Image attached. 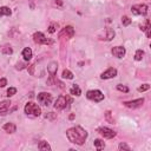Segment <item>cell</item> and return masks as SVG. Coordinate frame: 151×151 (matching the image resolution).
<instances>
[{
    "label": "cell",
    "instance_id": "1",
    "mask_svg": "<svg viewBox=\"0 0 151 151\" xmlns=\"http://www.w3.org/2000/svg\"><path fill=\"white\" fill-rule=\"evenodd\" d=\"M67 139L77 145H83L87 138V132L81 126H73L66 131Z\"/></svg>",
    "mask_w": 151,
    "mask_h": 151
},
{
    "label": "cell",
    "instance_id": "2",
    "mask_svg": "<svg viewBox=\"0 0 151 151\" xmlns=\"http://www.w3.org/2000/svg\"><path fill=\"white\" fill-rule=\"evenodd\" d=\"M24 110H25V113H26V114L33 116V117H39L40 113H41L40 107H39L37 104L32 103V101H28V103L25 105V109H24Z\"/></svg>",
    "mask_w": 151,
    "mask_h": 151
},
{
    "label": "cell",
    "instance_id": "3",
    "mask_svg": "<svg viewBox=\"0 0 151 151\" xmlns=\"http://www.w3.org/2000/svg\"><path fill=\"white\" fill-rule=\"evenodd\" d=\"M67 103H71V99H70L67 96L61 94V96H59V97L57 98L55 104H54V109H55V110H64V109L68 105Z\"/></svg>",
    "mask_w": 151,
    "mask_h": 151
},
{
    "label": "cell",
    "instance_id": "4",
    "mask_svg": "<svg viewBox=\"0 0 151 151\" xmlns=\"http://www.w3.org/2000/svg\"><path fill=\"white\" fill-rule=\"evenodd\" d=\"M86 97H87V99L93 100V101H97V103L98 101H101L104 99V94L99 90H90V91H87Z\"/></svg>",
    "mask_w": 151,
    "mask_h": 151
},
{
    "label": "cell",
    "instance_id": "5",
    "mask_svg": "<svg viewBox=\"0 0 151 151\" xmlns=\"http://www.w3.org/2000/svg\"><path fill=\"white\" fill-rule=\"evenodd\" d=\"M131 12L134 15H145L147 13V6L145 4H138V5H133L131 7Z\"/></svg>",
    "mask_w": 151,
    "mask_h": 151
},
{
    "label": "cell",
    "instance_id": "6",
    "mask_svg": "<svg viewBox=\"0 0 151 151\" xmlns=\"http://www.w3.org/2000/svg\"><path fill=\"white\" fill-rule=\"evenodd\" d=\"M38 101L45 106H48L52 103V94L47 92H40L38 94Z\"/></svg>",
    "mask_w": 151,
    "mask_h": 151
},
{
    "label": "cell",
    "instance_id": "7",
    "mask_svg": "<svg viewBox=\"0 0 151 151\" xmlns=\"http://www.w3.org/2000/svg\"><path fill=\"white\" fill-rule=\"evenodd\" d=\"M98 132L104 137V138H107V139H111L116 136V132L110 129V127H99L98 129Z\"/></svg>",
    "mask_w": 151,
    "mask_h": 151
},
{
    "label": "cell",
    "instance_id": "8",
    "mask_svg": "<svg viewBox=\"0 0 151 151\" xmlns=\"http://www.w3.org/2000/svg\"><path fill=\"white\" fill-rule=\"evenodd\" d=\"M33 40L35 44H50V40L41 33V32H35L33 34Z\"/></svg>",
    "mask_w": 151,
    "mask_h": 151
},
{
    "label": "cell",
    "instance_id": "9",
    "mask_svg": "<svg viewBox=\"0 0 151 151\" xmlns=\"http://www.w3.org/2000/svg\"><path fill=\"white\" fill-rule=\"evenodd\" d=\"M111 53L113 54V57L120 59V58H123V57L125 55L126 50H125V47H123V46H116V47H113V48L111 50Z\"/></svg>",
    "mask_w": 151,
    "mask_h": 151
},
{
    "label": "cell",
    "instance_id": "10",
    "mask_svg": "<svg viewBox=\"0 0 151 151\" xmlns=\"http://www.w3.org/2000/svg\"><path fill=\"white\" fill-rule=\"evenodd\" d=\"M143 103H144V98H139V99H134V100L124 101L123 104H124L126 107H130V109H136V107L142 106V104H143Z\"/></svg>",
    "mask_w": 151,
    "mask_h": 151
},
{
    "label": "cell",
    "instance_id": "11",
    "mask_svg": "<svg viewBox=\"0 0 151 151\" xmlns=\"http://www.w3.org/2000/svg\"><path fill=\"white\" fill-rule=\"evenodd\" d=\"M116 76H117V70L113 67H110L100 74V78L101 79H111V78H114Z\"/></svg>",
    "mask_w": 151,
    "mask_h": 151
},
{
    "label": "cell",
    "instance_id": "12",
    "mask_svg": "<svg viewBox=\"0 0 151 151\" xmlns=\"http://www.w3.org/2000/svg\"><path fill=\"white\" fill-rule=\"evenodd\" d=\"M9 106H11V101L9 100H4V101H0V114L4 116L8 112L9 110Z\"/></svg>",
    "mask_w": 151,
    "mask_h": 151
},
{
    "label": "cell",
    "instance_id": "13",
    "mask_svg": "<svg viewBox=\"0 0 151 151\" xmlns=\"http://www.w3.org/2000/svg\"><path fill=\"white\" fill-rule=\"evenodd\" d=\"M47 70H48V73L51 74V77H54V74L57 73V70H58V65L55 61H52L50 63V65L47 66Z\"/></svg>",
    "mask_w": 151,
    "mask_h": 151
},
{
    "label": "cell",
    "instance_id": "14",
    "mask_svg": "<svg viewBox=\"0 0 151 151\" xmlns=\"http://www.w3.org/2000/svg\"><path fill=\"white\" fill-rule=\"evenodd\" d=\"M139 27H140V29H142V31H145V32H146V37L149 38V37H150V20H149V19H146V20H145V22H144V25L142 24Z\"/></svg>",
    "mask_w": 151,
    "mask_h": 151
},
{
    "label": "cell",
    "instance_id": "15",
    "mask_svg": "<svg viewBox=\"0 0 151 151\" xmlns=\"http://www.w3.org/2000/svg\"><path fill=\"white\" fill-rule=\"evenodd\" d=\"M70 94H72V96H77V97H79L80 94H81V90H80V87L78 86V85H72V87L70 88Z\"/></svg>",
    "mask_w": 151,
    "mask_h": 151
},
{
    "label": "cell",
    "instance_id": "16",
    "mask_svg": "<svg viewBox=\"0 0 151 151\" xmlns=\"http://www.w3.org/2000/svg\"><path fill=\"white\" fill-rule=\"evenodd\" d=\"M2 129H4L6 132H8V133H13V132H15V130H17V127H15V125H14L13 123H6Z\"/></svg>",
    "mask_w": 151,
    "mask_h": 151
},
{
    "label": "cell",
    "instance_id": "17",
    "mask_svg": "<svg viewBox=\"0 0 151 151\" xmlns=\"http://www.w3.org/2000/svg\"><path fill=\"white\" fill-rule=\"evenodd\" d=\"M22 57L25 60H29L32 58V50L29 47H26L22 50Z\"/></svg>",
    "mask_w": 151,
    "mask_h": 151
},
{
    "label": "cell",
    "instance_id": "18",
    "mask_svg": "<svg viewBox=\"0 0 151 151\" xmlns=\"http://www.w3.org/2000/svg\"><path fill=\"white\" fill-rule=\"evenodd\" d=\"M38 149H39V150H41V151H50V150H51V146L48 145V143H47V142L42 140V142H40V143H39Z\"/></svg>",
    "mask_w": 151,
    "mask_h": 151
},
{
    "label": "cell",
    "instance_id": "19",
    "mask_svg": "<svg viewBox=\"0 0 151 151\" xmlns=\"http://www.w3.org/2000/svg\"><path fill=\"white\" fill-rule=\"evenodd\" d=\"M12 14V11L8 8V7H6V6H2V7H0V18L1 17H4V15H11Z\"/></svg>",
    "mask_w": 151,
    "mask_h": 151
},
{
    "label": "cell",
    "instance_id": "20",
    "mask_svg": "<svg viewBox=\"0 0 151 151\" xmlns=\"http://www.w3.org/2000/svg\"><path fill=\"white\" fill-rule=\"evenodd\" d=\"M93 144H94V147H96L97 150H101V149L105 147V143H104V140H101V139H96Z\"/></svg>",
    "mask_w": 151,
    "mask_h": 151
},
{
    "label": "cell",
    "instance_id": "21",
    "mask_svg": "<svg viewBox=\"0 0 151 151\" xmlns=\"http://www.w3.org/2000/svg\"><path fill=\"white\" fill-rule=\"evenodd\" d=\"M61 77H63L64 79H73V73H72L70 70H64Z\"/></svg>",
    "mask_w": 151,
    "mask_h": 151
},
{
    "label": "cell",
    "instance_id": "22",
    "mask_svg": "<svg viewBox=\"0 0 151 151\" xmlns=\"http://www.w3.org/2000/svg\"><path fill=\"white\" fill-rule=\"evenodd\" d=\"M65 33L68 34V38H72V37L74 35V29H73V27H72V26L65 27Z\"/></svg>",
    "mask_w": 151,
    "mask_h": 151
},
{
    "label": "cell",
    "instance_id": "23",
    "mask_svg": "<svg viewBox=\"0 0 151 151\" xmlns=\"http://www.w3.org/2000/svg\"><path fill=\"white\" fill-rule=\"evenodd\" d=\"M143 55H144V52H143L142 50H137L136 53H134V59H136L137 61H139V60H142Z\"/></svg>",
    "mask_w": 151,
    "mask_h": 151
},
{
    "label": "cell",
    "instance_id": "24",
    "mask_svg": "<svg viewBox=\"0 0 151 151\" xmlns=\"http://www.w3.org/2000/svg\"><path fill=\"white\" fill-rule=\"evenodd\" d=\"M122 22H123V25H124V26H129V25L131 24V19H130L129 17L124 15V17L122 18Z\"/></svg>",
    "mask_w": 151,
    "mask_h": 151
},
{
    "label": "cell",
    "instance_id": "25",
    "mask_svg": "<svg viewBox=\"0 0 151 151\" xmlns=\"http://www.w3.org/2000/svg\"><path fill=\"white\" fill-rule=\"evenodd\" d=\"M15 93H17V88H15V87H9V88L7 90V96H8V97L14 96Z\"/></svg>",
    "mask_w": 151,
    "mask_h": 151
},
{
    "label": "cell",
    "instance_id": "26",
    "mask_svg": "<svg viewBox=\"0 0 151 151\" xmlns=\"http://www.w3.org/2000/svg\"><path fill=\"white\" fill-rule=\"evenodd\" d=\"M114 37V32L110 28H107V35H106V40H111Z\"/></svg>",
    "mask_w": 151,
    "mask_h": 151
},
{
    "label": "cell",
    "instance_id": "27",
    "mask_svg": "<svg viewBox=\"0 0 151 151\" xmlns=\"http://www.w3.org/2000/svg\"><path fill=\"white\" fill-rule=\"evenodd\" d=\"M117 90H119V91H123V92H129V87H126L125 85H122V84H119V85H117Z\"/></svg>",
    "mask_w": 151,
    "mask_h": 151
},
{
    "label": "cell",
    "instance_id": "28",
    "mask_svg": "<svg viewBox=\"0 0 151 151\" xmlns=\"http://www.w3.org/2000/svg\"><path fill=\"white\" fill-rule=\"evenodd\" d=\"M150 88V85L149 84H144V85H142L140 87H138V91L139 92H144V91H146V90H149Z\"/></svg>",
    "mask_w": 151,
    "mask_h": 151
},
{
    "label": "cell",
    "instance_id": "29",
    "mask_svg": "<svg viewBox=\"0 0 151 151\" xmlns=\"http://www.w3.org/2000/svg\"><path fill=\"white\" fill-rule=\"evenodd\" d=\"M118 149H119V150H126V151H130V147H129L125 143H120L119 146H118Z\"/></svg>",
    "mask_w": 151,
    "mask_h": 151
},
{
    "label": "cell",
    "instance_id": "30",
    "mask_svg": "<svg viewBox=\"0 0 151 151\" xmlns=\"http://www.w3.org/2000/svg\"><path fill=\"white\" fill-rule=\"evenodd\" d=\"M2 52H4L5 54H11V53H12V48L8 47V46H5L4 50H2Z\"/></svg>",
    "mask_w": 151,
    "mask_h": 151
},
{
    "label": "cell",
    "instance_id": "31",
    "mask_svg": "<svg viewBox=\"0 0 151 151\" xmlns=\"http://www.w3.org/2000/svg\"><path fill=\"white\" fill-rule=\"evenodd\" d=\"M48 32H50V33H54V32H55V24H51V25H50Z\"/></svg>",
    "mask_w": 151,
    "mask_h": 151
},
{
    "label": "cell",
    "instance_id": "32",
    "mask_svg": "<svg viewBox=\"0 0 151 151\" xmlns=\"http://www.w3.org/2000/svg\"><path fill=\"white\" fill-rule=\"evenodd\" d=\"M5 85H7V79L6 78H1L0 79V87H4Z\"/></svg>",
    "mask_w": 151,
    "mask_h": 151
}]
</instances>
